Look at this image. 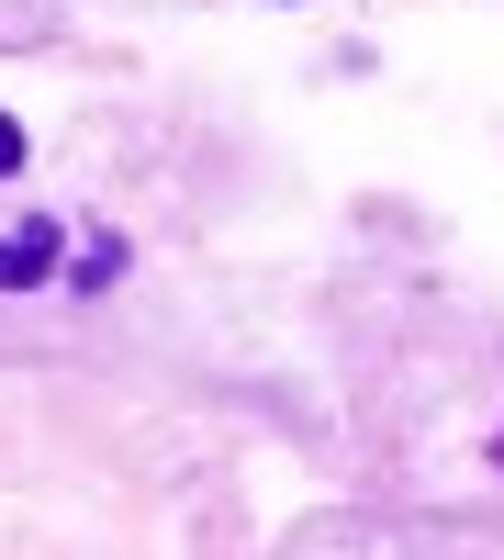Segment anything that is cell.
Returning a JSON list of instances; mask_svg holds the SVG:
<instances>
[{
    "label": "cell",
    "mask_w": 504,
    "mask_h": 560,
    "mask_svg": "<svg viewBox=\"0 0 504 560\" xmlns=\"http://www.w3.org/2000/svg\"><path fill=\"white\" fill-rule=\"evenodd\" d=\"M23 158H34V147H23V124H12V113H0V179H12Z\"/></svg>",
    "instance_id": "3957f363"
},
{
    "label": "cell",
    "mask_w": 504,
    "mask_h": 560,
    "mask_svg": "<svg viewBox=\"0 0 504 560\" xmlns=\"http://www.w3.org/2000/svg\"><path fill=\"white\" fill-rule=\"evenodd\" d=\"M113 269H124V247H113V236H90V258H79L68 280H79V292H102V280H113Z\"/></svg>",
    "instance_id": "7a4b0ae2"
},
{
    "label": "cell",
    "mask_w": 504,
    "mask_h": 560,
    "mask_svg": "<svg viewBox=\"0 0 504 560\" xmlns=\"http://www.w3.org/2000/svg\"><path fill=\"white\" fill-rule=\"evenodd\" d=\"M34 280H57V224L23 213L12 236H0V292H34Z\"/></svg>",
    "instance_id": "6da1fadb"
}]
</instances>
